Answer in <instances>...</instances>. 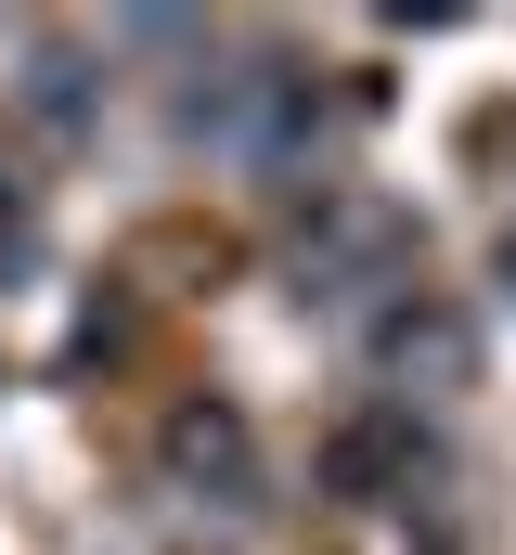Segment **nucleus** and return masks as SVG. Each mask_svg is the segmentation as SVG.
Returning <instances> with one entry per match:
<instances>
[{
	"instance_id": "nucleus-1",
	"label": "nucleus",
	"mask_w": 516,
	"mask_h": 555,
	"mask_svg": "<svg viewBox=\"0 0 516 555\" xmlns=\"http://www.w3.org/2000/svg\"><path fill=\"white\" fill-rule=\"evenodd\" d=\"M504 272H516V233H504Z\"/></svg>"
}]
</instances>
